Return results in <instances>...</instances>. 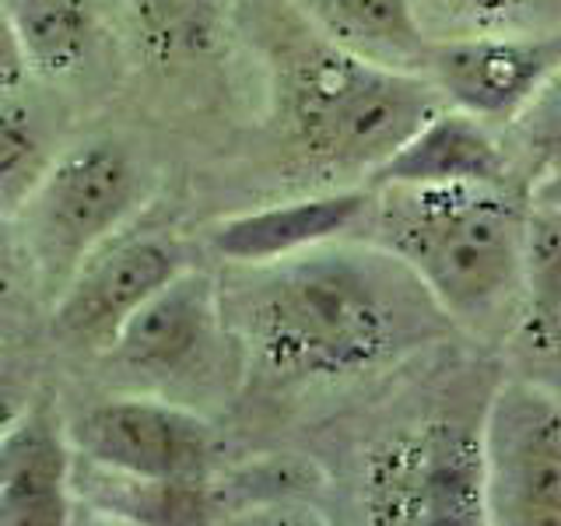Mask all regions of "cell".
Masks as SVG:
<instances>
[{
    "label": "cell",
    "instance_id": "14",
    "mask_svg": "<svg viewBox=\"0 0 561 526\" xmlns=\"http://www.w3.org/2000/svg\"><path fill=\"white\" fill-rule=\"evenodd\" d=\"M75 449L39 411L0 438V526H64L75 513Z\"/></svg>",
    "mask_w": 561,
    "mask_h": 526
},
{
    "label": "cell",
    "instance_id": "11",
    "mask_svg": "<svg viewBox=\"0 0 561 526\" xmlns=\"http://www.w3.org/2000/svg\"><path fill=\"white\" fill-rule=\"evenodd\" d=\"M368 204H373L368 186L330 190L302 201L228 215L207 228V239L210 250L232 267H256V263L285 260L333 239L358 236L368 218Z\"/></svg>",
    "mask_w": 561,
    "mask_h": 526
},
{
    "label": "cell",
    "instance_id": "16",
    "mask_svg": "<svg viewBox=\"0 0 561 526\" xmlns=\"http://www.w3.org/2000/svg\"><path fill=\"white\" fill-rule=\"evenodd\" d=\"M22 43L28 70L39 78H67L81 70L99 43L92 0H0Z\"/></svg>",
    "mask_w": 561,
    "mask_h": 526
},
{
    "label": "cell",
    "instance_id": "17",
    "mask_svg": "<svg viewBox=\"0 0 561 526\" xmlns=\"http://www.w3.org/2000/svg\"><path fill=\"white\" fill-rule=\"evenodd\" d=\"M127 8L140 49L162 64L204 57L232 18V0H127Z\"/></svg>",
    "mask_w": 561,
    "mask_h": 526
},
{
    "label": "cell",
    "instance_id": "21",
    "mask_svg": "<svg viewBox=\"0 0 561 526\" xmlns=\"http://www.w3.org/2000/svg\"><path fill=\"white\" fill-rule=\"evenodd\" d=\"M32 274V260L25 253L22 232H18L14 218H0V306L25 288V281Z\"/></svg>",
    "mask_w": 561,
    "mask_h": 526
},
{
    "label": "cell",
    "instance_id": "15",
    "mask_svg": "<svg viewBox=\"0 0 561 526\" xmlns=\"http://www.w3.org/2000/svg\"><path fill=\"white\" fill-rule=\"evenodd\" d=\"M327 43L382 67L417 70L425 64L428 35L411 0H298Z\"/></svg>",
    "mask_w": 561,
    "mask_h": 526
},
{
    "label": "cell",
    "instance_id": "3",
    "mask_svg": "<svg viewBox=\"0 0 561 526\" xmlns=\"http://www.w3.org/2000/svg\"><path fill=\"white\" fill-rule=\"evenodd\" d=\"M443 105L425 75L355 57L323 35L280 75V119L291 145L327 172L368 175Z\"/></svg>",
    "mask_w": 561,
    "mask_h": 526
},
{
    "label": "cell",
    "instance_id": "20",
    "mask_svg": "<svg viewBox=\"0 0 561 526\" xmlns=\"http://www.w3.org/2000/svg\"><path fill=\"white\" fill-rule=\"evenodd\" d=\"M428 39L502 32L526 0H411Z\"/></svg>",
    "mask_w": 561,
    "mask_h": 526
},
{
    "label": "cell",
    "instance_id": "23",
    "mask_svg": "<svg viewBox=\"0 0 561 526\" xmlns=\"http://www.w3.org/2000/svg\"><path fill=\"white\" fill-rule=\"evenodd\" d=\"M32 408L28 400V382L25 376L18 373V368L0 355V438H4L18 421H22V414Z\"/></svg>",
    "mask_w": 561,
    "mask_h": 526
},
{
    "label": "cell",
    "instance_id": "18",
    "mask_svg": "<svg viewBox=\"0 0 561 526\" xmlns=\"http://www.w3.org/2000/svg\"><path fill=\"white\" fill-rule=\"evenodd\" d=\"M57 158L46 116L25 99L0 102V218H18Z\"/></svg>",
    "mask_w": 561,
    "mask_h": 526
},
{
    "label": "cell",
    "instance_id": "13",
    "mask_svg": "<svg viewBox=\"0 0 561 526\" xmlns=\"http://www.w3.org/2000/svg\"><path fill=\"white\" fill-rule=\"evenodd\" d=\"M505 344L526 379L561 393V207L540 197L526 207L519 298Z\"/></svg>",
    "mask_w": 561,
    "mask_h": 526
},
{
    "label": "cell",
    "instance_id": "12",
    "mask_svg": "<svg viewBox=\"0 0 561 526\" xmlns=\"http://www.w3.org/2000/svg\"><path fill=\"white\" fill-rule=\"evenodd\" d=\"M516 186L499 127L443 105L403 145L365 175V186ZM519 190V186H516Z\"/></svg>",
    "mask_w": 561,
    "mask_h": 526
},
{
    "label": "cell",
    "instance_id": "22",
    "mask_svg": "<svg viewBox=\"0 0 561 526\" xmlns=\"http://www.w3.org/2000/svg\"><path fill=\"white\" fill-rule=\"evenodd\" d=\"M28 75L32 70H28V60L22 53V43H18L4 8H0V102L22 95L25 84H28Z\"/></svg>",
    "mask_w": 561,
    "mask_h": 526
},
{
    "label": "cell",
    "instance_id": "1",
    "mask_svg": "<svg viewBox=\"0 0 561 526\" xmlns=\"http://www.w3.org/2000/svg\"><path fill=\"white\" fill-rule=\"evenodd\" d=\"M221 309L260 373L285 382L373 376L456 330L411 267L358 236L239 267Z\"/></svg>",
    "mask_w": 561,
    "mask_h": 526
},
{
    "label": "cell",
    "instance_id": "2",
    "mask_svg": "<svg viewBox=\"0 0 561 526\" xmlns=\"http://www.w3.org/2000/svg\"><path fill=\"white\" fill-rule=\"evenodd\" d=\"M373 204L358 239L393 253L456 327L502 338L513 327L526 207L516 186H368Z\"/></svg>",
    "mask_w": 561,
    "mask_h": 526
},
{
    "label": "cell",
    "instance_id": "24",
    "mask_svg": "<svg viewBox=\"0 0 561 526\" xmlns=\"http://www.w3.org/2000/svg\"><path fill=\"white\" fill-rule=\"evenodd\" d=\"M530 197H540V201H548V204L561 207V172L548 175V180H540V183L530 190Z\"/></svg>",
    "mask_w": 561,
    "mask_h": 526
},
{
    "label": "cell",
    "instance_id": "6",
    "mask_svg": "<svg viewBox=\"0 0 561 526\" xmlns=\"http://www.w3.org/2000/svg\"><path fill=\"white\" fill-rule=\"evenodd\" d=\"M67 443L99 470L180 488H204L221 453L215 425L165 397L102 400L70 421Z\"/></svg>",
    "mask_w": 561,
    "mask_h": 526
},
{
    "label": "cell",
    "instance_id": "5",
    "mask_svg": "<svg viewBox=\"0 0 561 526\" xmlns=\"http://www.w3.org/2000/svg\"><path fill=\"white\" fill-rule=\"evenodd\" d=\"M484 519L561 526V393L526 376L491 393L481 421Z\"/></svg>",
    "mask_w": 561,
    "mask_h": 526
},
{
    "label": "cell",
    "instance_id": "7",
    "mask_svg": "<svg viewBox=\"0 0 561 526\" xmlns=\"http://www.w3.org/2000/svg\"><path fill=\"white\" fill-rule=\"evenodd\" d=\"M368 513L379 523H488L481 428L432 421L386 443L368 467Z\"/></svg>",
    "mask_w": 561,
    "mask_h": 526
},
{
    "label": "cell",
    "instance_id": "8",
    "mask_svg": "<svg viewBox=\"0 0 561 526\" xmlns=\"http://www.w3.org/2000/svg\"><path fill=\"white\" fill-rule=\"evenodd\" d=\"M183 267H190L186 250L169 232L119 228L53 295V330L70 344L105 355L130 312Z\"/></svg>",
    "mask_w": 561,
    "mask_h": 526
},
{
    "label": "cell",
    "instance_id": "9",
    "mask_svg": "<svg viewBox=\"0 0 561 526\" xmlns=\"http://www.w3.org/2000/svg\"><path fill=\"white\" fill-rule=\"evenodd\" d=\"M558 67L561 32H478L432 39L421 75L435 84V92L453 110H463L491 127H505Z\"/></svg>",
    "mask_w": 561,
    "mask_h": 526
},
{
    "label": "cell",
    "instance_id": "4",
    "mask_svg": "<svg viewBox=\"0 0 561 526\" xmlns=\"http://www.w3.org/2000/svg\"><path fill=\"white\" fill-rule=\"evenodd\" d=\"M145 204L148 172L116 140H88L57 155L14 218L35 281L57 295L78 263L127 228Z\"/></svg>",
    "mask_w": 561,
    "mask_h": 526
},
{
    "label": "cell",
    "instance_id": "10",
    "mask_svg": "<svg viewBox=\"0 0 561 526\" xmlns=\"http://www.w3.org/2000/svg\"><path fill=\"white\" fill-rule=\"evenodd\" d=\"M225 333L221 281L201 267H183L130 312L105 355L123 373L165 386L215 362Z\"/></svg>",
    "mask_w": 561,
    "mask_h": 526
},
{
    "label": "cell",
    "instance_id": "19",
    "mask_svg": "<svg viewBox=\"0 0 561 526\" xmlns=\"http://www.w3.org/2000/svg\"><path fill=\"white\" fill-rule=\"evenodd\" d=\"M499 134L513 180L523 193L561 172V67L505 127H499Z\"/></svg>",
    "mask_w": 561,
    "mask_h": 526
}]
</instances>
